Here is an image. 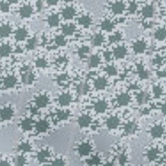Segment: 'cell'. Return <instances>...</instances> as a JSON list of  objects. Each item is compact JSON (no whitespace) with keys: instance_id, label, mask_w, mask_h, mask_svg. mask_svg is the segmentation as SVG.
<instances>
[{"instance_id":"obj_14","label":"cell","mask_w":166,"mask_h":166,"mask_svg":"<svg viewBox=\"0 0 166 166\" xmlns=\"http://www.w3.org/2000/svg\"><path fill=\"white\" fill-rule=\"evenodd\" d=\"M118 103L120 105H126L129 102V97L127 94H122L117 99Z\"/></svg>"},{"instance_id":"obj_21","label":"cell","mask_w":166,"mask_h":166,"mask_svg":"<svg viewBox=\"0 0 166 166\" xmlns=\"http://www.w3.org/2000/svg\"><path fill=\"white\" fill-rule=\"evenodd\" d=\"M148 100V96L146 93H141L138 96V101H139L140 103H144L146 102Z\"/></svg>"},{"instance_id":"obj_17","label":"cell","mask_w":166,"mask_h":166,"mask_svg":"<svg viewBox=\"0 0 166 166\" xmlns=\"http://www.w3.org/2000/svg\"><path fill=\"white\" fill-rule=\"evenodd\" d=\"M48 99L46 96H40L38 97L37 99V104L40 107H44V106L47 104Z\"/></svg>"},{"instance_id":"obj_1","label":"cell","mask_w":166,"mask_h":166,"mask_svg":"<svg viewBox=\"0 0 166 166\" xmlns=\"http://www.w3.org/2000/svg\"><path fill=\"white\" fill-rule=\"evenodd\" d=\"M120 124L119 118L116 116H112L106 121V125L109 129H116Z\"/></svg>"},{"instance_id":"obj_29","label":"cell","mask_w":166,"mask_h":166,"mask_svg":"<svg viewBox=\"0 0 166 166\" xmlns=\"http://www.w3.org/2000/svg\"><path fill=\"white\" fill-rule=\"evenodd\" d=\"M125 52V51L124 50V49L120 48L116 51V55L118 57H121V56H123Z\"/></svg>"},{"instance_id":"obj_15","label":"cell","mask_w":166,"mask_h":166,"mask_svg":"<svg viewBox=\"0 0 166 166\" xmlns=\"http://www.w3.org/2000/svg\"><path fill=\"white\" fill-rule=\"evenodd\" d=\"M71 100H72V98L68 94H64L59 97V102L62 105H68L71 102Z\"/></svg>"},{"instance_id":"obj_33","label":"cell","mask_w":166,"mask_h":166,"mask_svg":"<svg viewBox=\"0 0 166 166\" xmlns=\"http://www.w3.org/2000/svg\"><path fill=\"white\" fill-rule=\"evenodd\" d=\"M101 37L100 36H97L96 39H95V43H97V44H98V43H100L101 42Z\"/></svg>"},{"instance_id":"obj_32","label":"cell","mask_w":166,"mask_h":166,"mask_svg":"<svg viewBox=\"0 0 166 166\" xmlns=\"http://www.w3.org/2000/svg\"><path fill=\"white\" fill-rule=\"evenodd\" d=\"M49 22H50V23H51V25H55V23L57 22V17H55V16L51 17V19H50V20H49Z\"/></svg>"},{"instance_id":"obj_20","label":"cell","mask_w":166,"mask_h":166,"mask_svg":"<svg viewBox=\"0 0 166 166\" xmlns=\"http://www.w3.org/2000/svg\"><path fill=\"white\" fill-rule=\"evenodd\" d=\"M26 163L25 159L22 156H19L16 160V164L17 166H23Z\"/></svg>"},{"instance_id":"obj_34","label":"cell","mask_w":166,"mask_h":166,"mask_svg":"<svg viewBox=\"0 0 166 166\" xmlns=\"http://www.w3.org/2000/svg\"><path fill=\"white\" fill-rule=\"evenodd\" d=\"M105 166H114V165L112 163H107L106 165H105Z\"/></svg>"},{"instance_id":"obj_2","label":"cell","mask_w":166,"mask_h":166,"mask_svg":"<svg viewBox=\"0 0 166 166\" xmlns=\"http://www.w3.org/2000/svg\"><path fill=\"white\" fill-rule=\"evenodd\" d=\"M92 151V147L91 145L87 143H84L81 144L79 147V152L82 156L88 155Z\"/></svg>"},{"instance_id":"obj_18","label":"cell","mask_w":166,"mask_h":166,"mask_svg":"<svg viewBox=\"0 0 166 166\" xmlns=\"http://www.w3.org/2000/svg\"><path fill=\"white\" fill-rule=\"evenodd\" d=\"M31 147L29 144L27 143V142H24L22 143L18 146V150L19 151L22 152H29L31 151Z\"/></svg>"},{"instance_id":"obj_25","label":"cell","mask_w":166,"mask_h":166,"mask_svg":"<svg viewBox=\"0 0 166 166\" xmlns=\"http://www.w3.org/2000/svg\"><path fill=\"white\" fill-rule=\"evenodd\" d=\"M51 166H65V164L64 162V161L58 159L53 162L52 164H51Z\"/></svg>"},{"instance_id":"obj_11","label":"cell","mask_w":166,"mask_h":166,"mask_svg":"<svg viewBox=\"0 0 166 166\" xmlns=\"http://www.w3.org/2000/svg\"><path fill=\"white\" fill-rule=\"evenodd\" d=\"M159 153V150L156 149H152L151 150H149V151L147 153V156L148 159L150 161L155 160L158 157Z\"/></svg>"},{"instance_id":"obj_19","label":"cell","mask_w":166,"mask_h":166,"mask_svg":"<svg viewBox=\"0 0 166 166\" xmlns=\"http://www.w3.org/2000/svg\"><path fill=\"white\" fill-rule=\"evenodd\" d=\"M31 122L29 120H25L23 121L22 123V126L23 130H29L31 127Z\"/></svg>"},{"instance_id":"obj_4","label":"cell","mask_w":166,"mask_h":166,"mask_svg":"<svg viewBox=\"0 0 166 166\" xmlns=\"http://www.w3.org/2000/svg\"><path fill=\"white\" fill-rule=\"evenodd\" d=\"M137 129V125L134 122L130 121L125 126V132L126 134H132L135 132Z\"/></svg>"},{"instance_id":"obj_36","label":"cell","mask_w":166,"mask_h":166,"mask_svg":"<svg viewBox=\"0 0 166 166\" xmlns=\"http://www.w3.org/2000/svg\"><path fill=\"white\" fill-rule=\"evenodd\" d=\"M56 1H57V0H48V1H49V3H55Z\"/></svg>"},{"instance_id":"obj_13","label":"cell","mask_w":166,"mask_h":166,"mask_svg":"<svg viewBox=\"0 0 166 166\" xmlns=\"http://www.w3.org/2000/svg\"><path fill=\"white\" fill-rule=\"evenodd\" d=\"M32 13V9L29 5H26L22 7L20 10V14L22 17H29Z\"/></svg>"},{"instance_id":"obj_35","label":"cell","mask_w":166,"mask_h":166,"mask_svg":"<svg viewBox=\"0 0 166 166\" xmlns=\"http://www.w3.org/2000/svg\"><path fill=\"white\" fill-rule=\"evenodd\" d=\"M18 0H9V1L10 3H16Z\"/></svg>"},{"instance_id":"obj_22","label":"cell","mask_w":166,"mask_h":166,"mask_svg":"<svg viewBox=\"0 0 166 166\" xmlns=\"http://www.w3.org/2000/svg\"><path fill=\"white\" fill-rule=\"evenodd\" d=\"M69 115H70L69 112L62 111V112H60L58 113L57 116H58V118L59 120H66L67 118L69 117Z\"/></svg>"},{"instance_id":"obj_24","label":"cell","mask_w":166,"mask_h":166,"mask_svg":"<svg viewBox=\"0 0 166 166\" xmlns=\"http://www.w3.org/2000/svg\"><path fill=\"white\" fill-rule=\"evenodd\" d=\"M118 161H119V163L121 165H123L126 164V161H127V159H126V156L124 155V154H121V155L118 158Z\"/></svg>"},{"instance_id":"obj_10","label":"cell","mask_w":166,"mask_h":166,"mask_svg":"<svg viewBox=\"0 0 166 166\" xmlns=\"http://www.w3.org/2000/svg\"><path fill=\"white\" fill-rule=\"evenodd\" d=\"M11 48L9 45L4 44L0 47V56L7 57L10 53Z\"/></svg>"},{"instance_id":"obj_8","label":"cell","mask_w":166,"mask_h":166,"mask_svg":"<svg viewBox=\"0 0 166 166\" xmlns=\"http://www.w3.org/2000/svg\"><path fill=\"white\" fill-rule=\"evenodd\" d=\"M36 127H37V130L38 132H43L46 131L47 129H48V123H47L44 120L40 121L37 123Z\"/></svg>"},{"instance_id":"obj_9","label":"cell","mask_w":166,"mask_h":166,"mask_svg":"<svg viewBox=\"0 0 166 166\" xmlns=\"http://www.w3.org/2000/svg\"><path fill=\"white\" fill-rule=\"evenodd\" d=\"M11 32V28L9 25H3L0 27V37H7Z\"/></svg>"},{"instance_id":"obj_6","label":"cell","mask_w":166,"mask_h":166,"mask_svg":"<svg viewBox=\"0 0 166 166\" xmlns=\"http://www.w3.org/2000/svg\"><path fill=\"white\" fill-rule=\"evenodd\" d=\"M49 156V152L47 150H42L38 153L37 160L39 162H44Z\"/></svg>"},{"instance_id":"obj_28","label":"cell","mask_w":166,"mask_h":166,"mask_svg":"<svg viewBox=\"0 0 166 166\" xmlns=\"http://www.w3.org/2000/svg\"><path fill=\"white\" fill-rule=\"evenodd\" d=\"M0 6H1V9L3 12H7V11L9 10V6H8V5L7 3H1V5H0Z\"/></svg>"},{"instance_id":"obj_26","label":"cell","mask_w":166,"mask_h":166,"mask_svg":"<svg viewBox=\"0 0 166 166\" xmlns=\"http://www.w3.org/2000/svg\"><path fill=\"white\" fill-rule=\"evenodd\" d=\"M64 16L66 17V18H69V17H71L73 15V10L72 9H66L64 13Z\"/></svg>"},{"instance_id":"obj_3","label":"cell","mask_w":166,"mask_h":166,"mask_svg":"<svg viewBox=\"0 0 166 166\" xmlns=\"http://www.w3.org/2000/svg\"><path fill=\"white\" fill-rule=\"evenodd\" d=\"M151 133L154 138H160L164 133V128L161 125H155L152 128Z\"/></svg>"},{"instance_id":"obj_5","label":"cell","mask_w":166,"mask_h":166,"mask_svg":"<svg viewBox=\"0 0 166 166\" xmlns=\"http://www.w3.org/2000/svg\"><path fill=\"white\" fill-rule=\"evenodd\" d=\"M78 123L82 127L88 126L91 123V118L88 115H82L79 117Z\"/></svg>"},{"instance_id":"obj_23","label":"cell","mask_w":166,"mask_h":166,"mask_svg":"<svg viewBox=\"0 0 166 166\" xmlns=\"http://www.w3.org/2000/svg\"><path fill=\"white\" fill-rule=\"evenodd\" d=\"M99 162V159L97 156H93L88 161V164L91 165H97Z\"/></svg>"},{"instance_id":"obj_27","label":"cell","mask_w":166,"mask_h":166,"mask_svg":"<svg viewBox=\"0 0 166 166\" xmlns=\"http://www.w3.org/2000/svg\"><path fill=\"white\" fill-rule=\"evenodd\" d=\"M96 85L98 88H102L105 86V82L104 80H100L98 81L97 83H96Z\"/></svg>"},{"instance_id":"obj_37","label":"cell","mask_w":166,"mask_h":166,"mask_svg":"<svg viewBox=\"0 0 166 166\" xmlns=\"http://www.w3.org/2000/svg\"><path fill=\"white\" fill-rule=\"evenodd\" d=\"M0 69H1V66H0Z\"/></svg>"},{"instance_id":"obj_12","label":"cell","mask_w":166,"mask_h":166,"mask_svg":"<svg viewBox=\"0 0 166 166\" xmlns=\"http://www.w3.org/2000/svg\"><path fill=\"white\" fill-rule=\"evenodd\" d=\"M16 79L14 76H9L4 81V84L7 88H10L16 84Z\"/></svg>"},{"instance_id":"obj_7","label":"cell","mask_w":166,"mask_h":166,"mask_svg":"<svg viewBox=\"0 0 166 166\" xmlns=\"http://www.w3.org/2000/svg\"><path fill=\"white\" fill-rule=\"evenodd\" d=\"M106 108H107V104H106V102L105 101H99L95 105V110H96L97 112L99 113L105 112Z\"/></svg>"},{"instance_id":"obj_16","label":"cell","mask_w":166,"mask_h":166,"mask_svg":"<svg viewBox=\"0 0 166 166\" xmlns=\"http://www.w3.org/2000/svg\"><path fill=\"white\" fill-rule=\"evenodd\" d=\"M27 32L24 29H19L16 33V38L18 40H22L25 38Z\"/></svg>"},{"instance_id":"obj_31","label":"cell","mask_w":166,"mask_h":166,"mask_svg":"<svg viewBox=\"0 0 166 166\" xmlns=\"http://www.w3.org/2000/svg\"><path fill=\"white\" fill-rule=\"evenodd\" d=\"M156 36L159 38H164V30H160L159 32L156 33Z\"/></svg>"},{"instance_id":"obj_30","label":"cell","mask_w":166,"mask_h":166,"mask_svg":"<svg viewBox=\"0 0 166 166\" xmlns=\"http://www.w3.org/2000/svg\"><path fill=\"white\" fill-rule=\"evenodd\" d=\"M137 46H136V51H141L144 50V46L143 43H142L141 42H139L138 43H137Z\"/></svg>"}]
</instances>
